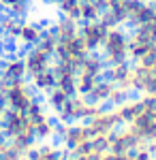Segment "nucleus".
I'll list each match as a JSON object with an SVG mask.
<instances>
[{
  "label": "nucleus",
  "instance_id": "nucleus-35",
  "mask_svg": "<svg viewBox=\"0 0 156 160\" xmlns=\"http://www.w3.org/2000/svg\"><path fill=\"white\" fill-rule=\"evenodd\" d=\"M150 152H152V156H154V160H156V141L150 143Z\"/></svg>",
  "mask_w": 156,
  "mask_h": 160
},
{
  "label": "nucleus",
  "instance_id": "nucleus-9",
  "mask_svg": "<svg viewBox=\"0 0 156 160\" xmlns=\"http://www.w3.org/2000/svg\"><path fill=\"white\" fill-rule=\"evenodd\" d=\"M109 26L103 22V19H94V22H81V28H79V37L86 43V47L90 51H101L105 38H107Z\"/></svg>",
  "mask_w": 156,
  "mask_h": 160
},
{
  "label": "nucleus",
  "instance_id": "nucleus-5",
  "mask_svg": "<svg viewBox=\"0 0 156 160\" xmlns=\"http://www.w3.org/2000/svg\"><path fill=\"white\" fill-rule=\"evenodd\" d=\"M26 113L30 115V122H32V130H34L36 141H49L51 137H56L58 124L51 118V113H49V109L45 107V102H41V100L36 98Z\"/></svg>",
  "mask_w": 156,
  "mask_h": 160
},
{
  "label": "nucleus",
  "instance_id": "nucleus-34",
  "mask_svg": "<svg viewBox=\"0 0 156 160\" xmlns=\"http://www.w3.org/2000/svg\"><path fill=\"white\" fill-rule=\"evenodd\" d=\"M41 2H43V4H47V7H58V2H60V0H41Z\"/></svg>",
  "mask_w": 156,
  "mask_h": 160
},
{
  "label": "nucleus",
  "instance_id": "nucleus-38",
  "mask_svg": "<svg viewBox=\"0 0 156 160\" xmlns=\"http://www.w3.org/2000/svg\"><path fill=\"white\" fill-rule=\"evenodd\" d=\"M2 11H4V9H2V4H0V15H2Z\"/></svg>",
  "mask_w": 156,
  "mask_h": 160
},
{
  "label": "nucleus",
  "instance_id": "nucleus-3",
  "mask_svg": "<svg viewBox=\"0 0 156 160\" xmlns=\"http://www.w3.org/2000/svg\"><path fill=\"white\" fill-rule=\"evenodd\" d=\"M103 109L101 105H96L84 94H73L69 102L62 107V111L56 115L58 122H88L90 118H94L98 111Z\"/></svg>",
  "mask_w": 156,
  "mask_h": 160
},
{
  "label": "nucleus",
  "instance_id": "nucleus-24",
  "mask_svg": "<svg viewBox=\"0 0 156 160\" xmlns=\"http://www.w3.org/2000/svg\"><path fill=\"white\" fill-rule=\"evenodd\" d=\"M69 98H71V94L69 92H64L62 88H54V90H49L47 94H45V107H47L54 115H58L62 111V107L69 102Z\"/></svg>",
  "mask_w": 156,
  "mask_h": 160
},
{
  "label": "nucleus",
  "instance_id": "nucleus-31",
  "mask_svg": "<svg viewBox=\"0 0 156 160\" xmlns=\"http://www.w3.org/2000/svg\"><path fill=\"white\" fill-rule=\"evenodd\" d=\"M7 145H9V141L4 139V135H2V128H0V154L7 149Z\"/></svg>",
  "mask_w": 156,
  "mask_h": 160
},
{
  "label": "nucleus",
  "instance_id": "nucleus-27",
  "mask_svg": "<svg viewBox=\"0 0 156 160\" xmlns=\"http://www.w3.org/2000/svg\"><path fill=\"white\" fill-rule=\"evenodd\" d=\"M0 4H2L4 11H9L11 15L19 17V19L26 17L30 11V0H0Z\"/></svg>",
  "mask_w": 156,
  "mask_h": 160
},
{
  "label": "nucleus",
  "instance_id": "nucleus-12",
  "mask_svg": "<svg viewBox=\"0 0 156 160\" xmlns=\"http://www.w3.org/2000/svg\"><path fill=\"white\" fill-rule=\"evenodd\" d=\"M156 17V7L152 0H128V28H139V26L152 22Z\"/></svg>",
  "mask_w": 156,
  "mask_h": 160
},
{
  "label": "nucleus",
  "instance_id": "nucleus-40",
  "mask_svg": "<svg viewBox=\"0 0 156 160\" xmlns=\"http://www.w3.org/2000/svg\"><path fill=\"white\" fill-rule=\"evenodd\" d=\"M152 4H154V7H156V0H152Z\"/></svg>",
  "mask_w": 156,
  "mask_h": 160
},
{
  "label": "nucleus",
  "instance_id": "nucleus-28",
  "mask_svg": "<svg viewBox=\"0 0 156 160\" xmlns=\"http://www.w3.org/2000/svg\"><path fill=\"white\" fill-rule=\"evenodd\" d=\"M58 9H60V15L71 17V19H77V22H79L81 0H60V2H58Z\"/></svg>",
  "mask_w": 156,
  "mask_h": 160
},
{
  "label": "nucleus",
  "instance_id": "nucleus-39",
  "mask_svg": "<svg viewBox=\"0 0 156 160\" xmlns=\"http://www.w3.org/2000/svg\"><path fill=\"white\" fill-rule=\"evenodd\" d=\"M0 160H7V158H4V156H2V154H0Z\"/></svg>",
  "mask_w": 156,
  "mask_h": 160
},
{
  "label": "nucleus",
  "instance_id": "nucleus-32",
  "mask_svg": "<svg viewBox=\"0 0 156 160\" xmlns=\"http://www.w3.org/2000/svg\"><path fill=\"white\" fill-rule=\"evenodd\" d=\"M94 2H98V4H101V9H107L109 4H113L116 0H94Z\"/></svg>",
  "mask_w": 156,
  "mask_h": 160
},
{
  "label": "nucleus",
  "instance_id": "nucleus-25",
  "mask_svg": "<svg viewBox=\"0 0 156 160\" xmlns=\"http://www.w3.org/2000/svg\"><path fill=\"white\" fill-rule=\"evenodd\" d=\"M19 24H22V19L11 15V13L0 15V34L7 38H15L17 37V30H19Z\"/></svg>",
  "mask_w": 156,
  "mask_h": 160
},
{
  "label": "nucleus",
  "instance_id": "nucleus-10",
  "mask_svg": "<svg viewBox=\"0 0 156 160\" xmlns=\"http://www.w3.org/2000/svg\"><path fill=\"white\" fill-rule=\"evenodd\" d=\"M24 62H26V68H28V77H32V75L45 71V68H51L56 60H54V53L45 49L43 45H32L26 51Z\"/></svg>",
  "mask_w": 156,
  "mask_h": 160
},
{
  "label": "nucleus",
  "instance_id": "nucleus-8",
  "mask_svg": "<svg viewBox=\"0 0 156 160\" xmlns=\"http://www.w3.org/2000/svg\"><path fill=\"white\" fill-rule=\"evenodd\" d=\"M143 145H148V143L133 130L131 126H118L111 132V148H109V152H116V154L126 156V154L137 152V149L143 148Z\"/></svg>",
  "mask_w": 156,
  "mask_h": 160
},
{
  "label": "nucleus",
  "instance_id": "nucleus-37",
  "mask_svg": "<svg viewBox=\"0 0 156 160\" xmlns=\"http://www.w3.org/2000/svg\"><path fill=\"white\" fill-rule=\"evenodd\" d=\"M71 160H86V158H75V156H71Z\"/></svg>",
  "mask_w": 156,
  "mask_h": 160
},
{
  "label": "nucleus",
  "instance_id": "nucleus-23",
  "mask_svg": "<svg viewBox=\"0 0 156 160\" xmlns=\"http://www.w3.org/2000/svg\"><path fill=\"white\" fill-rule=\"evenodd\" d=\"M62 156H64V148L54 143H41L30 152L28 160H60Z\"/></svg>",
  "mask_w": 156,
  "mask_h": 160
},
{
  "label": "nucleus",
  "instance_id": "nucleus-4",
  "mask_svg": "<svg viewBox=\"0 0 156 160\" xmlns=\"http://www.w3.org/2000/svg\"><path fill=\"white\" fill-rule=\"evenodd\" d=\"M34 100H36V90L28 79H19V81H13V83L4 86L2 102L7 105V109L28 111Z\"/></svg>",
  "mask_w": 156,
  "mask_h": 160
},
{
  "label": "nucleus",
  "instance_id": "nucleus-14",
  "mask_svg": "<svg viewBox=\"0 0 156 160\" xmlns=\"http://www.w3.org/2000/svg\"><path fill=\"white\" fill-rule=\"evenodd\" d=\"M105 79H109L111 83L120 90L133 92V64L124 62V64H111L105 68Z\"/></svg>",
  "mask_w": 156,
  "mask_h": 160
},
{
  "label": "nucleus",
  "instance_id": "nucleus-30",
  "mask_svg": "<svg viewBox=\"0 0 156 160\" xmlns=\"http://www.w3.org/2000/svg\"><path fill=\"white\" fill-rule=\"evenodd\" d=\"M101 160H124V156L122 154H116V152H105L101 156Z\"/></svg>",
  "mask_w": 156,
  "mask_h": 160
},
{
  "label": "nucleus",
  "instance_id": "nucleus-29",
  "mask_svg": "<svg viewBox=\"0 0 156 160\" xmlns=\"http://www.w3.org/2000/svg\"><path fill=\"white\" fill-rule=\"evenodd\" d=\"M126 98H131V92L116 88V90H113V94H111V100H109V105H111V107H118V105H120V102H124Z\"/></svg>",
  "mask_w": 156,
  "mask_h": 160
},
{
  "label": "nucleus",
  "instance_id": "nucleus-26",
  "mask_svg": "<svg viewBox=\"0 0 156 160\" xmlns=\"http://www.w3.org/2000/svg\"><path fill=\"white\" fill-rule=\"evenodd\" d=\"M101 15H103V9H101L98 2H94V0H81L79 22H94V19H101Z\"/></svg>",
  "mask_w": 156,
  "mask_h": 160
},
{
  "label": "nucleus",
  "instance_id": "nucleus-21",
  "mask_svg": "<svg viewBox=\"0 0 156 160\" xmlns=\"http://www.w3.org/2000/svg\"><path fill=\"white\" fill-rule=\"evenodd\" d=\"M113 90H116V86L109 81V79H101L98 83H96L86 96L92 100V102H96V105H101V107H105V105H109V100H111V94H113Z\"/></svg>",
  "mask_w": 156,
  "mask_h": 160
},
{
  "label": "nucleus",
  "instance_id": "nucleus-17",
  "mask_svg": "<svg viewBox=\"0 0 156 160\" xmlns=\"http://www.w3.org/2000/svg\"><path fill=\"white\" fill-rule=\"evenodd\" d=\"M128 126H131L133 130L143 139L148 145H150L152 141H156V113L143 111V113H141V115H137Z\"/></svg>",
  "mask_w": 156,
  "mask_h": 160
},
{
  "label": "nucleus",
  "instance_id": "nucleus-11",
  "mask_svg": "<svg viewBox=\"0 0 156 160\" xmlns=\"http://www.w3.org/2000/svg\"><path fill=\"white\" fill-rule=\"evenodd\" d=\"M86 124H88L92 137H96V135H111L118 126H122L120 120H118V113H116L113 107H111V109H105V107H103L94 118H90Z\"/></svg>",
  "mask_w": 156,
  "mask_h": 160
},
{
  "label": "nucleus",
  "instance_id": "nucleus-18",
  "mask_svg": "<svg viewBox=\"0 0 156 160\" xmlns=\"http://www.w3.org/2000/svg\"><path fill=\"white\" fill-rule=\"evenodd\" d=\"M101 19H103L109 28L126 26V19H128V0H116L113 4H109L107 9H103Z\"/></svg>",
  "mask_w": 156,
  "mask_h": 160
},
{
  "label": "nucleus",
  "instance_id": "nucleus-19",
  "mask_svg": "<svg viewBox=\"0 0 156 160\" xmlns=\"http://www.w3.org/2000/svg\"><path fill=\"white\" fill-rule=\"evenodd\" d=\"M116 113H118V120H120L122 126H128V124L143 113V98H126L124 102H120L118 107H113Z\"/></svg>",
  "mask_w": 156,
  "mask_h": 160
},
{
  "label": "nucleus",
  "instance_id": "nucleus-33",
  "mask_svg": "<svg viewBox=\"0 0 156 160\" xmlns=\"http://www.w3.org/2000/svg\"><path fill=\"white\" fill-rule=\"evenodd\" d=\"M4 111H7V105H4L2 98H0V124H2V118H4Z\"/></svg>",
  "mask_w": 156,
  "mask_h": 160
},
{
  "label": "nucleus",
  "instance_id": "nucleus-1",
  "mask_svg": "<svg viewBox=\"0 0 156 160\" xmlns=\"http://www.w3.org/2000/svg\"><path fill=\"white\" fill-rule=\"evenodd\" d=\"M128 34L124 30V26L120 28H109L107 38L101 47V58L103 62L111 66V64H124V62H131V53H128Z\"/></svg>",
  "mask_w": 156,
  "mask_h": 160
},
{
  "label": "nucleus",
  "instance_id": "nucleus-13",
  "mask_svg": "<svg viewBox=\"0 0 156 160\" xmlns=\"http://www.w3.org/2000/svg\"><path fill=\"white\" fill-rule=\"evenodd\" d=\"M0 79L4 83H13L19 79H28V68H26L24 56H11L0 62Z\"/></svg>",
  "mask_w": 156,
  "mask_h": 160
},
{
  "label": "nucleus",
  "instance_id": "nucleus-7",
  "mask_svg": "<svg viewBox=\"0 0 156 160\" xmlns=\"http://www.w3.org/2000/svg\"><path fill=\"white\" fill-rule=\"evenodd\" d=\"M56 137L60 139V145L66 152L84 145L88 141H92V132L86 122H60L58 124V132Z\"/></svg>",
  "mask_w": 156,
  "mask_h": 160
},
{
  "label": "nucleus",
  "instance_id": "nucleus-20",
  "mask_svg": "<svg viewBox=\"0 0 156 160\" xmlns=\"http://www.w3.org/2000/svg\"><path fill=\"white\" fill-rule=\"evenodd\" d=\"M79 28H81V22L62 15V17L51 26L49 30L54 32V37L58 38V41H62V38H71V37H75V34H79Z\"/></svg>",
  "mask_w": 156,
  "mask_h": 160
},
{
  "label": "nucleus",
  "instance_id": "nucleus-2",
  "mask_svg": "<svg viewBox=\"0 0 156 160\" xmlns=\"http://www.w3.org/2000/svg\"><path fill=\"white\" fill-rule=\"evenodd\" d=\"M105 68L107 64L103 62L98 51H90L81 62V66L77 68V94H88L92 88L105 77Z\"/></svg>",
  "mask_w": 156,
  "mask_h": 160
},
{
  "label": "nucleus",
  "instance_id": "nucleus-22",
  "mask_svg": "<svg viewBox=\"0 0 156 160\" xmlns=\"http://www.w3.org/2000/svg\"><path fill=\"white\" fill-rule=\"evenodd\" d=\"M30 83L34 88L39 94H47L49 90H54L56 88V73H54V66L51 68H45V71H41V73H36L30 77Z\"/></svg>",
  "mask_w": 156,
  "mask_h": 160
},
{
  "label": "nucleus",
  "instance_id": "nucleus-36",
  "mask_svg": "<svg viewBox=\"0 0 156 160\" xmlns=\"http://www.w3.org/2000/svg\"><path fill=\"white\" fill-rule=\"evenodd\" d=\"M4 86H7V83H4V81L0 79V98H2V92H4Z\"/></svg>",
  "mask_w": 156,
  "mask_h": 160
},
{
  "label": "nucleus",
  "instance_id": "nucleus-15",
  "mask_svg": "<svg viewBox=\"0 0 156 160\" xmlns=\"http://www.w3.org/2000/svg\"><path fill=\"white\" fill-rule=\"evenodd\" d=\"M45 30H47V28H45L43 24H39V22H32V19H22L15 41H19V43H22V45H26V47L39 45V43H41V38H43V34H45Z\"/></svg>",
  "mask_w": 156,
  "mask_h": 160
},
{
  "label": "nucleus",
  "instance_id": "nucleus-6",
  "mask_svg": "<svg viewBox=\"0 0 156 160\" xmlns=\"http://www.w3.org/2000/svg\"><path fill=\"white\" fill-rule=\"evenodd\" d=\"M88 53H90V49L86 47V43L81 41V37L75 34V37H71V38H62V41L56 43L54 60L64 62V64H71V66H75V68H79Z\"/></svg>",
  "mask_w": 156,
  "mask_h": 160
},
{
  "label": "nucleus",
  "instance_id": "nucleus-16",
  "mask_svg": "<svg viewBox=\"0 0 156 160\" xmlns=\"http://www.w3.org/2000/svg\"><path fill=\"white\" fill-rule=\"evenodd\" d=\"M54 73H56V86L62 88L69 94H77V68L64 62H54Z\"/></svg>",
  "mask_w": 156,
  "mask_h": 160
}]
</instances>
